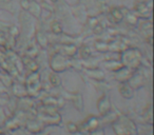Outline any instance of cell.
I'll use <instances>...</instances> for the list:
<instances>
[{
    "mask_svg": "<svg viewBox=\"0 0 154 135\" xmlns=\"http://www.w3.org/2000/svg\"><path fill=\"white\" fill-rule=\"evenodd\" d=\"M112 129L116 135H136V124L126 115H120L112 124Z\"/></svg>",
    "mask_w": 154,
    "mask_h": 135,
    "instance_id": "1",
    "label": "cell"
},
{
    "mask_svg": "<svg viewBox=\"0 0 154 135\" xmlns=\"http://www.w3.org/2000/svg\"><path fill=\"white\" fill-rule=\"evenodd\" d=\"M37 88H40V78H39V75L36 73H33L26 78V91H28V94L29 93H36L38 92V89ZM37 94V93H36Z\"/></svg>",
    "mask_w": 154,
    "mask_h": 135,
    "instance_id": "2",
    "label": "cell"
},
{
    "mask_svg": "<svg viewBox=\"0 0 154 135\" xmlns=\"http://www.w3.org/2000/svg\"><path fill=\"white\" fill-rule=\"evenodd\" d=\"M97 110L100 113V115L105 116L111 111V103H110V98L107 95H103V97L98 99L97 103Z\"/></svg>",
    "mask_w": 154,
    "mask_h": 135,
    "instance_id": "3",
    "label": "cell"
},
{
    "mask_svg": "<svg viewBox=\"0 0 154 135\" xmlns=\"http://www.w3.org/2000/svg\"><path fill=\"white\" fill-rule=\"evenodd\" d=\"M51 66H52V69L55 72H62L66 69V60L60 55H56V56H54V58H52Z\"/></svg>",
    "mask_w": 154,
    "mask_h": 135,
    "instance_id": "4",
    "label": "cell"
},
{
    "mask_svg": "<svg viewBox=\"0 0 154 135\" xmlns=\"http://www.w3.org/2000/svg\"><path fill=\"white\" fill-rule=\"evenodd\" d=\"M43 126H45V124L39 118H37V119H30L26 121V129L31 133H40L43 129Z\"/></svg>",
    "mask_w": 154,
    "mask_h": 135,
    "instance_id": "5",
    "label": "cell"
},
{
    "mask_svg": "<svg viewBox=\"0 0 154 135\" xmlns=\"http://www.w3.org/2000/svg\"><path fill=\"white\" fill-rule=\"evenodd\" d=\"M82 126L85 127V132H90L92 130H95L96 128L99 127V119L95 116H90L84 121Z\"/></svg>",
    "mask_w": 154,
    "mask_h": 135,
    "instance_id": "6",
    "label": "cell"
},
{
    "mask_svg": "<svg viewBox=\"0 0 154 135\" xmlns=\"http://www.w3.org/2000/svg\"><path fill=\"white\" fill-rule=\"evenodd\" d=\"M119 93H120V95L126 99L132 98L133 95H134V93H133V88L127 81L122 82L119 86Z\"/></svg>",
    "mask_w": 154,
    "mask_h": 135,
    "instance_id": "7",
    "label": "cell"
},
{
    "mask_svg": "<svg viewBox=\"0 0 154 135\" xmlns=\"http://www.w3.org/2000/svg\"><path fill=\"white\" fill-rule=\"evenodd\" d=\"M68 130L71 134H76V133L79 131L78 130V126L75 124L74 122H70V124H68Z\"/></svg>",
    "mask_w": 154,
    "mask_h": 135,
    "instance_id": "8",
    "label": "cell"
},
{
    "mask_svg": "<svg viewBox=\"0 0 154 135\" xmlns=\"http://www.w3.org/2000/svg\"><path fill=\"white\" fill-rule=\"evenodd\" d=\"M50 80H51V84H53V86L57 87L60 84V78L58 77L56 74H51V77H50Z\"/></svg>",
    "mask_w": 154,
    "mask_h": 135,
    "instance_id": "9",
    "label": "cell"
},
{
    "mask_svg": "<svg viewBox=\"0 0 154 135\" xmlns=\"http://www.w3.org/2000/svg\"><path fill=\"white\" fill-rule=\"evenodd\" d=\"M90 135H105V130L101 128H96L95 130L90 131Z\"/></svg>",
    "mask_w": 154,
    "mask_h": 135,
    "instance_id": "10",
    "label": "cell"
},
{
    "mask_svg": "<svg viewBox=\"0 0 154 135\" xmlns=\"http://www.w3.org/2000/svg\"><path fill=\"white\" fill-rule=\"evenodd\" d=\"M0 135H3V134H0Z\"/></svg>",
    "mask_w": 154,
    "mask_h": 135,
    "instance_id": "11",
    "label": "cell"
}]
</instances>
